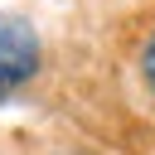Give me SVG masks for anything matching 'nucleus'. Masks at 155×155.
<instances>
[{
    "label": "nucleus",
    "mask_w": 155,
    "mask_h": 155,
    "mask_svg": "<svg viewBox=\"0 0 155 155\" xmlns=\"http://www.w3.org/2000/svg\"><path fill=\"white\" fill-rule=\"evenodd\" d=\"M39 68V39L24 19L0 15V97H10L19 82H29Z\"/></svg>",
    "instance_id": "f257e3e1"
},
{
    "label": "nucleus",
    "mask_w": 155,
    "mask_h": 155,
    "mask_svg": "<svg viewBox=\"0 0 155 155\" xmlns=\"http://www.w3.org/2000/svg\"><path fill=\"white\" fill-rule=\"evenodd\" d=\"M140 78H145L150 92H155V29H150V39H145V48H140Z\"/></svg>",
    "instance_id": "f03ea898"
}]
</instances>
